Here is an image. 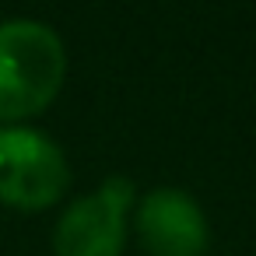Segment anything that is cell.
<instances>
[{
  "label": "cell",
  "mask_w": 256,
  "mask_h": 256,
  "mask_svg": "<svg viewBox=\"0 0 256 256\" xmlns=\"http://www.w3.org/2000/svg\"><path fill=\"white\" fill-rule=\"evenodd\" d=\"M67 78L64 39L32 18L0 25V123H18L53 106Z\"/></svg>",
  "instance_id": "cell-1"
},
{
  "label": "cell",
  "mask_w": 256,
  "mask_h": 256,
  "mask_svg": "<svg viewBox=\"0 0 256 256\" xmlns=\"http://www.w3.org/2000/svg\"><path fill=\"white\" fill-rule=\"evenodd\" d=\"M67 182V158L46 134L0 126V204L14 210H42L64 196Z\"/></svg>",
  "instance_id": "cell-2"
},
{
  "label": "cell",
  "mask_w": 256,
  "mask_h": 256,
  "mask_svg": "<svg viewBox=\"0 0 256 256\" xmlns=\"http://www.w3.org/2000/svg\"><path fill=\"white\" fill-rule=\"evenodd\" d=\"M134 196H137L134 182L123 176H112L92 196L74 200L53 228V252L56 256H120Z\"/></svg>",
  "instance_id": "cell-3"
},
{
  "label": "cell",
  "mask_w": 256,
  "mask_h": 256,
  "mask_svg": "<svg viewBox=\"0 0 256 256\" xmlns=\"http://www.w3.org/2000/svg\"><path fill=\"white\" fill-rule=\"evenodd\" d=\"M137 235L151 256H204L210 232L200 204L172 186L151 190L137 207Z\"/></svg>",
  "instance_id": "cell-4"
}]
</instances>
